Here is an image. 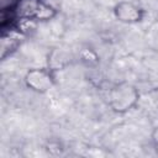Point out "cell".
<instances>
[{
  "label": "cell",
  "mask_w": 158,
  "mask_h": 158,
  "mask_svg": "<svg viewBox=\"0 0 158 158\" xmlns=\"http://www.w3.org/2000/svg\"><path fill=\"white\" fill-rule=\"evenodd\" d=\"M153 139H154V142L156 143H158V127L154 130V132H153Z\"/></svg>",
  "instance_id": "cell-4"
},
{
  "label": "cell",
  "mask_w": 158,
  "mask_h": 158,
  "mask_svg": "<svg viewBox=\"0 0 158 158\" xmlns=\"http://www.w3.org/2000/svg\"><path fill=\"white\" fill-rule=\"evenodd\" d=\"M115 16L122 22H137L142 17V11L138 6L128 1H121L115 6Z\"/></svg>",
  "instance_id": "cell-3"
},
{
  "label": "cell",
  "mask_w": 158,
  "mask_h": 158,
  "mask_svg": "<svg viewBox=\"0 0 158 158\" xmlns=\"http://www.w3.org/2000/svg\"><path fill=\"white\" fill-rule=\"evenodd\" d=\"M137 100V91L128 84H120L115 86L109 94L110 106L118 112H123L135 105Z\"/></svg>",
  "instance_id": "cell-1"
},
{
  "label": "cell",
  "mask_w": 158,
  "mask_h": 158,
  "mask_svg": "<svg viewBox=\"0 0 158 158\" xmlns=\"http://www.w3.org/2000/svg\"><path fill=\"white\" fill-rule=\"evenodd\" d=\"M26 85L35 91L44 93L53 85L52 75L44 69H31L25 77Z\"/></svg>",
  "instance_id": "cell-2"
}]
</instances>
